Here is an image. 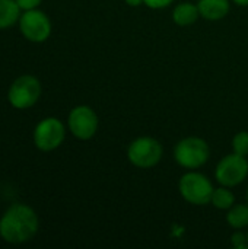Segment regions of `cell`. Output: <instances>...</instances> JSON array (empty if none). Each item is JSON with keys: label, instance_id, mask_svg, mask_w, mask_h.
<instances>
[{"label": "cell", "instance_id": "cell-13", "mask_svg": "<svg viewBox=\"0 0 248 249\" xmlns=\"http://www.w3.org/2000/svg\"><path fill=\"white\" fill-rule=\"evenodd\" d=\"M19 4L16 0H0V28L12 26L19 18Z\"/></svg>", "mask_w": 248, "mask_h": 249}, {"label": "cell", "instance_id": "cell-11", "mask_svg": "<svg viewBox=\"0 0 248 249\" xmlns=\"http://www.w3.org/2000/svg\"><path fill=\"white\" fill-rule=\"evenodd\" d=\"M200 18V12L197 7V3L190 1H181L174 6L172 9V20L178 26H190L197 22Z\"/></svg>", "mask_w": 248, "mask_h": 249}, {"label": "cell", "instance_id": "cell-6", "mask_svg": "<svg viewBox=\"0 0 248 249\" xmlns=\"http://www.w3.org/2000/svg\"><path fill=\"white\" fill-rule=\"evenodd\" d=\"M69 130L79 140H89L98 131V115L88 105L75 107L69 114Z\"/></svg>", "mask_w": 248, "mask_h": 249}, {"label": "cell", "instance_id": "cell-5", "mask_svg": "<svg viewBox=\"0 0 248 249\" xmlns=\"http://www.w3.org/2000/svg\"><path fill=\"white\" fill-rule=\"evenodd\" d=\"M248 177L247 156L235 152L224 156L215 168V179L219 185L234 188L243 184Z\"/></svg>", "mask_w": 248, "mask_h": 249}, {"label": "cell", "instance_id": "cell-18", "mask_svg": "<svg viewBox=\"0 0 248 249\" xmlns=\"http://www.w3.org/2000/svg\"><path fill=\"white\" fill-rule=\"evenodd\" d=\"M16 3L19 4L20 9L31 10V9H35L41 3V0H16Z\"/></svg>", "mask_w": 248, "mask_h": 249}, {"label": "cell", "instance_id": "cell-16", "mask_svg": "<svg viewBox=\"0 0 248 249\" xmlns=\"http://www.w3.org/2000/svg\"><path fill=\"white\" fill-rule=\"evenodd\" d=\"M231 247L235 249L248 248L247 233H244L243 231H235V232L231 235Z\"/></svg>", "mask_w": 248, "mask_h": 249}, {"label": "cell", "instance_id": "cell-17", "mask_svg": "<svg viewBox=\"0 0 248 249\" xmlns=\"http://www.w3.org/2000/svg\"><path fill=\"white\" fill-rule=\"evenodd\" d=\"M174 3V0H143V4L152 10H162L165 7H170Z\"/></svg>", "mask_w": 248, "mask_h": 249}, {"label": "cell", "instance_id": "cell-21", "mask_svg": "<svg viewBox=\"0 0 248 249\" xmlns=\"http://www.w3.org/2000/svg\"><path fill=\"white\" fill-rule=\"evenodd\" d=\"M246 197H247V204H248V190H247V196H246Z\"/></svg>", "mask_w": 248, "mask_h": 249}, {"label": "cell", "instance_id": "cell-22", "mask_svg": "<svg viewBox=\"0 0 248 249\" xmlns=\"http://www.w3.org/2000/svg\"><path fill=\"white\" fill-rule=\"evenodd\" d=\"M247 242H248V232H247Z\"/></svg>", "mask_w": 248, "mask_h": 249}, {"label": "cell", "instance_id": "cell-20", "mask_svg": "<svg viewBox=\"0 0 248 249\" xmlns=\"http://www.w3.org/2000/svg\"><path fill=\"white\" fill-rule=\"evenodd\" d=\"M232 3H235L238 7H248V0H231Z\"/></svg>", "mask_w": 248, "mask_h": 249}, {"label": "cell", "instance_id": "cell-12", "mask_svg": "<svg viewBox=\"0 0 248 249\" xmlns=\"http://www.w3.org/2000/svg\"><path fill=\"white\" fill-rule=\"evenodd\" d=\"M227 223L234 231H243L248 228V204H234L227 210Z\"/></svg>", "mask_w": 248, "mask_h": 249}, {"label": "cell", "instance_id": "cell-2", "mask_svg": "<svg viewBox=\"0 0 248 249\" xmlns=\"http://www.w3.org/2000/svg\"><path fill=\"white\" fill-rule=\"evenodd\" d=\"M210 147L205 139L190 136L181 139L174 147V160L186 171H196L208 163Z\"/></svg>", "mask_w": 248, "mask_h": 249}, {"label": "cell", "instance_id": "cell-14", "mask_svg": "<svg viewBox=\"0 0 248 249\" xmlns=\"http://www.w3.org/2000/svg\"><path fill=\"white\" fill-rule=\"evenodd\" d=\"M210 204L218 210H229L235 204V196L231 188L221 185L219 188H215Z\"/></svg>", "mask_w": 248, "mask_h": 249}, {"label": "cell", "instance_id": "cell-3", "mask_svg": "<svg viewBox=\"0 0 248 249\" xmlns=\"http://www.w3.org/2000/svg\"><path fill=\"white\" fill-rule=\"evenodd\" d=\"M178 191L186 203L202 207L210 204L215 188L212 181L196 169L187 171L184 175H181L178 181Z\"/></svg>", "mask_w": 248, "mask_h": 249}, {"label": "cell", "instance_id": "cell-8", "mask_svg": "<svg viewBox=\"0 0 248 249\" xmlns=\"http://www.w3.org/2000/svg\"><path fill=\"white\" fill-rule=\"evenodd\" d=\"M64 136H66V128L60 120L45 118L37 125L34 133V142L39 150L51 152L63 143Z\"/></svg>", "mask_w": 248, "mask_h": 249}, {"label": "cell", "instance_id": "cell-9", "mask_svg": "<svg viewBox=\"0 0 248 249\" xmlns=\"http://www.w3.org/2000/svg\"><path fill=\"white\" fill-rule=\"evenodd\" d=\"M20 31L32 42H42L51 34V23L45 13L31 9L26 10L19 20Z\"/></svg>", "mask_w": 248, "mask_h": 249}, {"label": "cell", "instance_id": "cell-1", "mask_svg": "<svg viewBox=\"0 0 248 249\" xmlns=\"http://www.w3.org/2000/svg\"><path fill=\"white\" fill-rule=\"evenodd\" d=\"M38 231L35 212L23 204H13L0 220V235L10 244H22L34 238Z\"/></svg>", "mask_w": 248, "mask_h": 249}, {"label": "cell", "instance_id": "cell-7", "mask_svg": "<svg viewBox=\"0 0 248 249\" xmlns=\"http://www.w3.org/2000/svg\"><path fill=\"white\" fill-rule=\"evenodd\" d=\"M41 95V85L34 76H20L9 90V101L15 108L25 109L32 107Z\"/></svg>", "mask_w": 248, "mask_h": 249}, {"label": "cell", "instance_id": "cell-19", "mask_svg": "<svg viewBox=\"0 0 248 249\" xmlns=\"http://www.w3.org/2000/svg\"><path fill=\"white\" fill-rule=\"evenodd\" d=\"M124 3L130 7H139L140 4H143V0H124Z\"/></svg>", "mask_w": 248, "mask_h": 249}, {"label": "cell", "instance_id": "cell-10", "mask_svg": "<svg viewBox=\"0 0 248 249\" xmlns=\"http://www.w3.org/2000/svg\"><path fill=\"white\" fill-rule=\"evenodd\" d=\"M197 7L202 19L209 22H218L228 16L231 3L229 0H199Z\"/></svg>", "mask_w": 248, "mask_h": 249}, {"label": "cell", "instance_id": "cell-4", "mask_svg": "<svg viewBox=\"0 0 248 249\" xmlns=\"http://www.w3.org/2000/svg\"><path fill=\"white\" fill-rule=\"evenodd\" d=\"M164 155V147L159 140L142 136L134 139L127 147V159L129 162L139 169H151L155 168Z\"/></svg>", "mask_w": 248, "mask_h": 249}, {"label": "cell", "instance_id": "cell-15", "mask_svg": "<svg viewBox=\"0 0 248 249\" xmlns=\"http://www.w3.org/2000/svg\"><path fill=\"white\" fill-rule=\"evenodd\" d=\"M232 152L241 155V156H248V131H238L232 137Z\"/></svg>", "mask_w": 248, "mask_h": 249}]
</instances>
